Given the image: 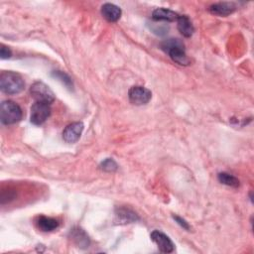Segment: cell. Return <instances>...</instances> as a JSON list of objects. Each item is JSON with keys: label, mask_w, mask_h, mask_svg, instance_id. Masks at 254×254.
Here are the masks:
<instances>
[{"label": "cell", "mask_w": 254, "mask_h": 254, "mask_svg": "<svg viewBox=\"0 0 254 254\" xmlns=\"http://www.w3.org/2000/svg\"><path fill=\"white\" fill-rule=\"evenodd\" d=\"M161 49L168 53L175 63L181 66H188L191 64V61L185 52V45L179 39H168L164 41L161 44Z\"/></svg>", "instance_id": "6da1fadb"}, {"label": "cell", "mask_w": 254, "mask_h": 254, "mask_svg": "<svg viewBox=\"0 0 254 254\" xmlns=\"http://www.w3.org/2000/svg\"><path fill=\"white\" fill-rule=\"evenodd\" d=\"M25 88L23 77L13 72H5L0 75V89L6 95L20 94Z\"/></svg>", "instance_id": "7a4b0ae2"}, {"label": "cell", "mask_w": 254, "mask_h": 254, "mask_svg": "<svg viewBox=\"0 0 254 254\" xmlns=\"http://www.w3.org/2000/svg\"><path fill=\"white\" fill-rule=\"evenodd\" d=\"M23 112L21 108L12 101H5L0 107V120L2 124L11 125L22 119Z\"/></svg>", "instance_id": "3957f363"}, {"label": "cell", "mask_w": 254, "mask_h": 254, "mask_svg": "<svg viewBox=\"0 0 254 254\" xmlns=\"http://www.w3.org/2000/svg\"><path fill=\"white\" fill-rule=\"evenodd\" d=\"M32 98L39 103H45L51 105L55 101V95L52 90L42 81H36L32 84L30 89Z\"/></svg>", "instance_id": "277c9868"}, {"label": "cell", "mask_w": 254, "mask_h": 254, "mask_svg": "<svg viewBox=\"0 0 254 254\" xmlns=\"http://www.w3.org/2000/svg\"><path fill=\"white\" fill-rule=\"evenodd\" d=\"M51 114V107L45 103L36 102L31 108L30 120L35 125L43 124Z\"/></svg>", "instance_id": "5b68a950"}, {"label": "cell", "mask_w": 254, "mask_h": 254, "mask_svg": "<svg viewBox=\"0 0 254 254\" xmlns=\"http://www.w3.org/2000/svg\"><path fill=\"white\" fill-rule=\"evenodd\" d=\"M129 101L135 106H143L150 102L152 93L144 87H132L128 92Z\"/></svg>", "instance_id": "8992f818"}, {"label": "cell", "mask_w": 254, "mask_h": 254, "mask_svg": "<svg viewBox=\"0 0 254 254\" xmlns=\"http://www.w3.org/2000/svg\"><path fill=\"white\" fill-rule=\"evenodd\" d=\"M151 239L157 244L159 250L163 253H171L175 249V244L171 240V238L165 233L159 231V230H154L151 235Z\"/></svg>", "instance_id": "52a82bcc"}, {"label": "cell", "mask_w": 254, "mask_h": 254, "mask_svg": "<svg viewBox=\"0 0 254 254\" xmlns=\"http://www.w3.org/2000/svg\"><path fill=\"white\" fill-rule=\"evenodd\" d=\"M82 122H73L69 124L63 131V139L67 143H75L83 131Z\"/></svg>", "instance_id": "ba28073f"}, {"label": "cell", "mask_w": 254, "mask_h": 254, "mask_svg": "<svg viewBox=\"0 0 254 254\" xmlns=\"http://www.w3.org/2000/svg\"><path fill=\"white\" fill-rule=\"evenodd\" d=\"M70 238L77 247L82 248V249L88 248L91 244L89 235L86 233V231L79 227H74V228L71 229Z\"/></svg>", "instance_id": "9c48e42d"}, {"label": "cell", "mask_w": 254, "mask_h": 254, "mask_svg": "<svg viewBox=\"0 0 254 254\" xmlns=\"http://www.w3.org/2000/svg\"><path fill=\"white\" fill-rule=\"evenodd\" d=\"M210 12L218 16H228L236 10V6L232 2H218L210 6Z\"/></svg>", "instance_id": "30bf717a"}, {"label": "cell", "mask_w": 254, "mask_h": 254, "mask_svg": "<svg viewBox=\"0 0 254 254\" xmlns=\"http://www.w3.org/2000/svg\"><path fill=\"white\" fill-rule=\"evenodd\" d=\"M179 14L166 8H157L152 13V19L154 21H167V22H174L179 18Z\"/></svg>", "instance_id": "8fae6325"}, {"label": "cell", "mask_w": 254, "mask_h": 254, "mask_svg": "<svg viewBox=\"0 0 254 254\" xmlns=\"http://www.w3.org/2000/svg\"><path fill=\"white\" fill-rule=\"evenodd\" d=\"M121 9L112 4V3H106L102 7V14L109 22H116L121 17Z\"/></svg>", "instance_id": "7c38bea8"}, {"label": "cell", "mask_w": 254, "mask_h": 254, "mask_svg": "<svg viewBox=\"0 0 254 254\" xmlns=\"http://www.w3.org/2000/svg\"><path fill=\"white\" fill-rule=\"evenodd\" d=\"M177 23H178V30L184 37L190 38L194 34L195 28L188 16L180 15L177 20Z\"/></svg>", "instance_id": "4fadbf2b"}, {"label": "cell", "mask_w": 254, "mask_h": 254, "mask_svg": "<svg viewBox=\"0 0 254 254\" xmlns=\"http://www.w3.org/2000/svg\"><path fill=\"white\" fill-rule=\"evenodd\" d=\"M37 226L40 230L44 232H49L57 229L59 227V221L56 218L41 216L37 219Z\"/></svg>", "instance_id": "5bb4252c"}, {"label": "cell", "mask_w": 254, "mask_h": 254, "mask_svg": "<svg viewBox=\"0 0 254 254\" xmlns=\"http://www.w3.org/2000/svg\"><path fill=\"white\" fill-rule=\"evenodd\" d=\"M218 179L221 184L226 185L228 187H232V188L239 187V180L230 174L219 173L218 176Z\"/></svg>", "instance_id": "9a60e30c"}, {"label": "cell", "mask_w": 254, "mask_h": 254, "mask_svg": "<svg viewBox=\"0 0 254 254\" xmlns=\"http://www.w3.org/2000/svg\"><path fill=\"white\" fill-rule=\"evenodd\" d=\"M117 217H119V218H121L124 222H132V221H136L139 219V218L137 217V215L129 210L126 209H120L118 211Z\"/></svg>", "instance_id": "2e32d148"}, {"label": "cell", "mask_w": 254, "mask_h": 254, "mask_svg": "<svg viewBox=\"0 0 254 254\" xmlns=\"http://www.w3.org/2000/svg\"><path fill=\"white\" fill-rule=\"evenodd\" d=\"M100 167H101L103 171L109 172V173L110 172H115L118 169V166H117L116 162L113 159H110V158H108L107 160L103 161Z\"/></svg>", "instance_id": "e0dca14e"}, {"label": "cell", "mask_w": 254, "mask_h": 254, "mask_svg": "<svg viewBox=\"0 0 254 254\" xmlns=\"http://www.w3.org/2000/svg\"><path fill=\"white\" fill-rule=\"evenodd\" d=\"M53 75L56 78H58L59 80H61L65 84V86L68 87L69 89H71V87H73L72 79H71V77L67 73H63L61 71H56V72L53 73Z\"/></svg>", "instance_id": "ac0fdd59"}, {"label": "cell", "mask_w": 254, "mask_h": 254, "mask_svg": "<svg viewBox=\"0 0 254 254\" xmlns=\"http://www.w3.org/2000/svg\"><path fill=\"white\" fill-rule=\"evenodd\" d=\"M12 55L10 49L4 45L1 46V49H0V56H1V59L2 60H5V59H8L10 58Z\"/></svg>", "instance_id": "d6986e66"}, {"label": "cell", "mask_w": 254, "mask_h": 254, "mask_svg": "<svg viewBox=\"0 0 254 254\" xmlns=\"http://www.w3.org/2000/svg\"><path fill=\"white\" fill-rule=\"evenodd\" d=\"M173 218H174V219L176 220V222H177L179 225H181L184 229H186V230H190V229H191L189 223H188L184 218H180V217H178V216H173Z\"/></svg>", "instance_id": "ffe728a7"}]
</instances>
